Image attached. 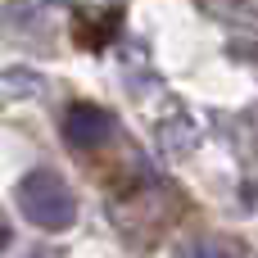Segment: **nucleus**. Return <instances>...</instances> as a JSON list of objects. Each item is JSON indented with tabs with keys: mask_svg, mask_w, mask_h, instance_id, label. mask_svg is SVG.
Instances as JSON below:
<instances>
[{
	"mask_svg": "<svg viewBox=\"0 0 258 258\" xmlns=\"http://www.w3.org/2000/svg\"><path fill=\"white\" fill-rule=\"evenodd\" d=\"M14 200H18V209H23V218H27L32 227H41V231H68V227L77 222V200H73L68 181H63L59 172H50V168H32V172L18 181Z\"/></svg>",
	"mask_w": 258,
	"mask_h": 258,
	"instance_id": "nucleus-1",
	"label": "nucleus"
},
{
	"mask_svg": "<svg viewBox=\"0 0 258 258\" xmlns=\"http://www.w3.org/2000/svg\"><path fill=\"white\" fill-rule=\"evenodd\" d=\"M63 141H68V150H77V154H100L104 145L118 141V118H113L109 109L82 100V104H73V109L63 113Z\"/></svg>",
	"mask_w": 258,
	"mask_h": 258,
	"instance_id": "nucleus-2",
	"label": "nucleus"
},
{
	"mask_svg": "<svg viewBox=\"0 0 258 258\" xmlns=\"http://www.w3.org/2000/svg\"><path fill=\"white\" fill-rule=\"evenodd\" d=\"M200 9L236 32H258V0H200Z\"/></svg>",
	"mask_w": 258,
	"mask_h": 258,
	"instance_id": "nucleus-3",
	"label": "nucleus"
},
{
	"mask_svg": "<svg viewBox=\"0 0 258 258\" xmlns=\"http://www.w3.org/2000/svg\"><path fill=\"white\" fill-rule=\"evenodd\" d=\"M181 258H231L222 245H213V240H195V245H186Z\"/></svg>",
	"mask_w": 258,
	"mask_h": 258,
	"instance_id": "nucleus-4",
	"label": "nucleus"
},
{
	"mask_svg": "<svg viewBox=\"0 0 258 258\" xmlns=\"http://www.w3.org/2000/svg\"><path fill=\"white\" fill-rule=\"evenodd\" d=\"M5 245H9V231H5V222H0V254H5Z\"/></svg>",
	"mask_w": 258,
	"mask_h": 258,
	"instance_id": "nucleus-5",
	"label": "nucleus"
}]
</instances>
